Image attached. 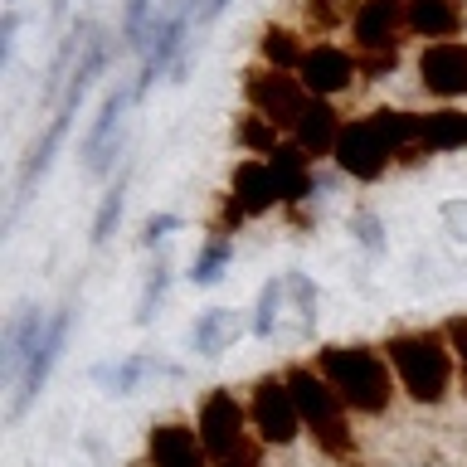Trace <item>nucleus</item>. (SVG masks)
Returning a JSON list of instances; mask_svg holds the SVG:
<instances>
[{
	"label": "nucleus",
	"instance_id": "1",
	"mask_svg": "<svg viewBox=\"0 0 467 467\" xmlns=\"http://www.w3.org/2000/svg\"><path fill=\"white\" fill-rule=\"evenodd\" d=\"M385 360L400 389L409 394L414 404H443V394L452 389V356L448 336L443 331H400L385 341Z\"/></svg>",
	"mask_w": 467,
	"mask_h": 467
},
{
	"label": "nucleus",
	"instance_id": "2",
	"mask_svg": "<svg viewBox=\"0 0 467 467\" xmlns=\"http://www.w3.org/2000/svg\"><path fill=\"white\" fill-rule=\"evenodd\" d=\"M321 379L341 394V404L350 414H385L394 400V379H389V360L370 346H327L317 360Z\"/></svg>",
	"mask_w": 467,
	"mask_h": 467
},
{
	"label": "nucleus",
	"instance_id": "3",
	"mask_svg": "<svg viewBox=\"0 0 467 467\" xmlns=\"http://www.w3.org/2000/svg\"><path fill=\"white\" fill-rule=\"evenodd\" d=\"M283 379H287L292 400H297L302 429L317 438V448L327 452V458H341V462L356 458V433H350L346 404H341V394L321 379V370H312V365H292Z\"/></svg>",
	"mask_w": 467,
	"mask_h": 467
},
{
	"label": "nucleus",
	"instance_id": "4",
	"mask_svg": "<svg viewBox=\"0 0 467 467\" xmlns=\"http://www.w3.org/2000/svg\"><path fill=\"white\" fill-rule=\"evenodd\" d=\"M244 98L258 117H268L273 127H287V131L312 108V93L302 88V78L297 73H283V68H254L244 78Z\"/></svg>",
	"mask_w": 467,
	"mask_h": 467
},
{
	"label": "nucleus",
	"instance_id": "5",
	"mask_svg": "<svg viewBox=\"0 0 467 467\" xmlns=\"http://www.w3.org/2000/svg\"><path fill=\"white\" fill-rule=\"evenodd\" d=\"M248 423H254L258 443H273V448H287L302 433V414H297V400H292L287 379H273V375L258 379L254 400H248Z\"/></svg>",
	"mask_w": 467,
	"mask_h": 467
},
{
	"label": "nucleus",
	"instance_id": "6",
	"mask_svg": "<svg viewBox=\"0 0 467 467\" xmlns=\"http://www.w3.org/2000/svg\"><path fill=\"white\" fill-rule=\"evenodd\" d=\"M248 409L234 400L229 389H210L200 404V443L210 452V462H229L234 452L248 443Z\"/></svg>",
	"mask_w": 467,
	"mask_h": 467
},
{
	"label": "nucleus",
	"instance_id": "7",
	"mask_svg": "<svg viewBox=\"0 0 467 467\" xmlns=\"http://www.w3.org/2000/svg\"><path fill=\"white\" fill-rule=\"evenodd\" d=\"M400 29H409V0H360L356 20H350V35L370 58H394Z\"/></svg>",
	"mask_w": 467,
	"mask_h": 467
},
{
	"label": "nucleus",
	"instance_id": "8",
	"mask_svg": "<svg viewBox=\"0 0 467 467\" xmlns=\"http://www.w3.org/2000/svg\"><path fill=\"white\" fill-rule=\"evenodd\" d=\"M389 146L385 137L370 127V117H360V122H346L341 127V141H336V166L346 175H356V181H379L389 166Z\"/></svg>",
	"mask_w": 467,
	"mask_h": 467
},
{
	"label": "nucleus",
	"instance_id": "9",
	"mask_svg": "<svg viewBox=\"0 0 467 467\" xmlns=\"http://www.w3.org/2000/svg\"><path fill=\"white\" fill-rule=\"evenodd\" d=\"M419 83L433 98H467V39H438L419 54Z\"/></svg>",
	"mask_w": 467,
	"mask_h": 467
},
{
	"label": "nucleus",
	"instance_id": "10",
	"mask_svg": "<svg viewBox=\"0 0 467 467\" xmlns=\"http://www.w3.org/2000/svg\"><path fill=\"white\" fill-rule=\"evenodd\" d=\"M356 73H360L356 54L336 49V44H312L306 58H302V68H297V78L312 98H336V93H346V88L356 83Z\"/></svg>",
	"mask_w": 467,
	"mask_h": 467
},
{
	"label": "nucleus",
	"instance_id": "11",
	"mask_svg": "<svg viewBox=\"0 0 467 467\" xmlns=\"http://www.w3.org/2000/svg\"><path fill=\"white\" fill-rule=\"evenodd\" d=\"M146 458L151 467H210L200 429H190V423H156L146 438Z\"/></svg>",
	"mask_w": 467,
	"mask_h": 467
},
{
	"label": "nucleus",
	"instance_id": "12",
	"mask_svg": "<svg viewBox=\"0 0 467 467\" xmlns=\"http://www.w3.org/2000/svg\"><path fill=\"white\" fill-rule=\"evenodd\" d=\"M185 29H190V10L181 15H171V20H151V29H146V64H141V83H137V93H146L161 73L171 68V58L181 54V44H185Z\"/></svg>",
	"mask_w": 467,
	"mask_h": 467
},
{
	"label": "nucleus",
	"instance_id": "13",
	"mask_svg": "<svg viewBox=\"0 0 467 467\" xmlns=\"http://www.w3.org/2000/svg\"><path fill=\"white\" fill-rule=\"evenodd\" d=\"M68 327H73V312H58V317L49 321V331H44L39 350H35V356H29L25 375H20V400H15V409H25V404H29V400H35V394L44 389V379H49V370L58 365V356H64Z\"/></svg>",
	"mask_w": 467,
	"mask_h": 467
},
{
	"label": "nucleus",
	"instance_id": "14",
	"mask_svg": "<svg viewBox=\"0 0 467 467\" xmlns=\"http://www.w3.org/2000/svg\"><path fill=\"white\" fill-rule=\"evenodd\" d=\"M341 127H346V122L336 117L331 102H327V98H312V108L302 112V122H297V127H292V141H297L312 161H317V156H336Z\"/></svg>",
	"mask_w": 467,
	"mask_h": 467
},
{
	"label": "nucleus",
	"instance_id": "15",
	"mask_svg": "<svg viewBox=\"0 0 467 467\" xmlns=\"http://www.w3.org/2000/svg\"><path fill=\"white\" fill-rule=\"evenodd\" d=\"M229 195L244 204V214H268L273 204H283L268 161H239V166H234V181H229Z\"/></svg>",
	"mask_w": 467,
	"mask_h": 467
},
{
	"label": "nucleus",
	"instance_id": "16",
	"mask_svg": "<svg viewBox=\"0 0 467 467\" xmlns=\"http://www.w3.org/2000/svg\"><path fill=\"white\" fill-rule=\"evenodd\" d=\"M467 25L462 0H409V29L419 39H458Z\"/></svg>",
	"mask_w": 467,
	"mask_h": 467
},
{
	"label": "nucleus",
	"instance_id": "17",
	"mask_svg": "<svg viewBox=\"0 0 467 467\" xmlns=\"http://www.w3.org/2000/svg\"><path fill=\"white\" fill-rule=\"evenodd\" d=\"M268 171L277 181V195H283V204H297L312 195V156L302 151L297 141H283L277 151L268 156Z\"/></svg>",
	"mask_w": 467,
	"mask_h": 467
},
{
	"label": "nucleus",
	"instance_id": "18",
	"mask_svg": "<svg viewBox=\"0 0 467 467\" xmlns=\"http://www.w3.org/2000/svg\"><path fill=\"white\" fill-rule=\"evenodd\" d=\"M467 146V112H423L419 151H458Z\"/></svg>",
	"mask_w": 467,
	"mask_h": 467
},
{
	"label": "nucleus",
	"instance_id": "19",
	"mask_svg": "<svg viewBox=\"0 0 467 467\" xmlns=\"http://www.w3.org/2000/svg\"><path fill=\"white\" fill-rule=\"evenodd\" d=\"M258 54H263V64L268 68H283V73H297L302 68V58H306V44L292 35V29L283 25H268L258 35Z\"/></svg>",
	"mask_w": 467,
	"mask_h": 467
},
{
	"label": "nucleus",
	"instance_id": "20",
	"mask_svg": "<svg viewBox=\"0 0 467 467\" xmlns=\"http://www.w3.org/2000/svg\"><path fill=\"white\" fill-rule=\"evenodd\" d=\"M122 108H127V93H108V102H102V112H98V127L88 131V141H83L88 171H102V146L112 141L117 122H122Z\"/></svg>",
	"mask_w": 467,
	"mask_h": 467
},
{
	"label": "nucleus",
	"instance_id": "21",
	"mask_svg": "<svg viewBox=\"0 0 467 467\" xmlns=\"http://www.w3.org/2000/svg\"><path fill=\"white\" fill-rule=\"evenodd\" d=\"M229 258H234V244L229 239H210V244H204V254L195 258V268H190V283H195V287L219 283V273L229 268Z\"/></svg>",
	"mask_w": 467,
	"mask_h": 467
},
{
	"label": "nucleus",
	"instance_id": "22",
	"mask_svg": "<svg viewBox=\"0 0 467 467\" xmlns=\"http://www.w3.org/2000/svg\"><path fill=\"white\" fill-rule=\"evenodd\" d=\"M239 146H248V151H254V156H263V161H268V156H273V151H277V146H283V141H277V127L268 122V117L248 112L244 122H239Z\"/></svg>",
	"mask_w": 467,
	"mask_h": 467
},
{
	"label": "nucleus",
	"instance_id": "23",
	"mask_svg": "<svg viewBox=\"0 0 467 467\" xmlns=\"http://www.w3.org/2000/svg\"><path fill=\"white\" fill-rule=\"evenodd\" d=\"M234 336V317L219 306V312H204L200 321H195V346L204 350V356H219V346H224Z\"/></svg>",
	"mask_w": 467,
	"mask_h": 467
},
{
	"label": "nucleus",
	"instance_id": "24",
	"mask_svg": "<svg viewBox=\"0 0 467 467\" xmlns=\"http://www.w3.org/2000/svg\"><path fill=\"white\" fill-rule=\"evenodd\" d=\"M360 0H306V25L317 29H341L346 20H356Z\"/></svg>",
	"mask_w": 467,
	"mask_h": 467
},
{
	"label": "nucleus",
	"instance_id": "25",
	"mask_svg": "<svg viewBox=\"0 0 467 467\" xmlns=\"http://www.w3.org/2000/svg\"><path fill=\"white\" fill-rule=\"evenodd\" d=\"M117 219H122V181L108 190V200H102V210H98V219H93V244H108V239H112V224H117Z\"/></svg>",
	"mask_w": 467,
	"mask_h": 467
},
{
	"label": "nucleus",
	"instance_id": "26",
	"mask_svg": "<svg viewBox=\"0 0 467 467\" xmlns=\"http://www.w3.org/2000/svg\"><path fill=\"white\" fill-rule=\"evenodd\" d=\"M151 0H127V10H122V35H127V44H141V35L151 29Z\"/></svg>",
	"mask_w": 467,
	"mask_h": 467
},
{
	"label": "nucleus",
	"instance_id": "27",
	"mask_svg": "<svg viewBox=\"0 0 467 467\" xmlns=\"http://www.w3.org/2000/svg\"><path fill=\"white\" fill-rule=\"evenodd\" d=\"M443 336H448L452 356H458V375H462V394H467V317H452L443 327Z\"/></svg>",
	"mask_w": 467,
	"mask_h": 467
},
{
	"label": "nucleus",
	"instance_id": "28",
	"mask_svg": "<svg viewBox=\"0 0 467 467\" xmlns=\"http://www.w3.org/2000/svg\"><path fill=\"white\" fill-rule=\"evenodd\" d=\"M277 302H283V283H268V287H263V297H258V321H254V331H258V336H273Z\"/></svg>",
	"mask_w": 467,
	"mask_h": 467
},
{
	"label": "nucleus",
	"instance_id": "29",
	"mask_svg": "<svg viewBox=\"0 0 467 467\" xmlns=\"http://www.w3.org/2000/svg\"><path fill=\"white\" fill-rule=\"evenodd\" d=\"M161 292H166V263H161V268H156V277L146 283V297H141V312H137V321H151L156 302H161Z\"/></svg>",
	"mask_w": 467,
	"mask_h": 467
},
{
	"label": "nucleus",
	"instance_id": "30",
	"mask_svg": "<svg viewBox=\"0 0 467 467\" xmlns=\"http://www.w3.org/2000/svg\"><path fill=\"white\" fill-rule=\"evenodd\" d=\"M229 0H190V20H200V25H210L219 10H224Z\"/></svg>",
	"mask_w": 467,
	"mask_h": 467
},
{
	"label": "nucleus",
	"instance_id": "31",
	"mask_svg": "<svg viewBox=\"0 0 467 467\" xmlns=\"http://www.w3.org/2000/svg\"><path fill=\"white\" fill-rule=\"evenodd\" d=\"M15 29H20V20H15V10L5 15V25H0V64L10 58V49H15Z\"/></svg>",
	"mask_w": 467,
	"mask_h": 467
},
{
	"label": "nucleus",
	"instance_id": "32",
	"mask_svg": "<svg viewBox=\"0 0 467 467\" xmlns=\"http://www.w3.org/2000/svg\"><path fill=\"white\" fill-rule=\"evenodd\" d=\"M219 467H258V448H254V443H244L229 462H219Z\"/></svg>",
	"mask_w": 467,
	"mask_h": 467
},
{
	"label": "nucleus",
	"instance_id": "33",
	"mask_svg": "<svg viewBox=\"0 0 467 467\" xmlns=\"http://www.w3.org/2000/svg\"><path fill=\"white\" fill-rule=\"evenodd\" d=\"M166 229H175V219H171V214H161V219H146V244H156Z\"/></svg>",
	"mask_w": 467,
	"mask_h": 467
},
{
	"label": "nucleus",
	"instance_id": "34",
	"mask_svg": "<svg viewBox=\"0 0 467 467\" xmlns=\"http://www.w3.org/2000/svg\"><path fill=\"white\" fill-rule=\"evenodd\" d=\"M54 10H68V0H54Z\"/></svg>",
	"mask_w": 467,
	"mask_h": 467
}]
</instances>
